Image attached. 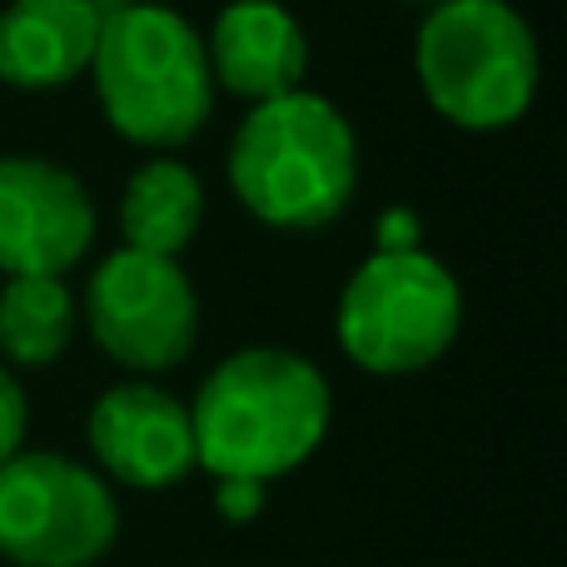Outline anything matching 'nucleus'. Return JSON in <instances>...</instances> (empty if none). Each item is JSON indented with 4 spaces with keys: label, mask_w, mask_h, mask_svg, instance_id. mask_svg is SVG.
I'll use <instances>...</instances> for the list:
<instances>
[{
    "label": "nucleus",
    "mask_w": 567,
    "mask_h": 567,
    "mask_svg": "<svg viewBox=\"0 0 567 567\" xmlns=\"http://www.w3.org/2000/svg\"><path fill=\"white\" fill-rule=\"evenodd\" d=\"M90 80L105 125L125 145L155 155L189 145L209 125L219 95L209 80L205 35L179 10L155 0L105 10Z\"/></svg>",
    "instance_id": "7ed1b4c3"
},
{
    "label": "nucleus",
    "mask_w": 567,
    "mask_h": 567,
    "mask_svg": "<svg viewBox=\"0 0 567 567\" xmlns=\"http://www.w3.org/2000/svg\"><path fill=\"white\" fill-rule=\"evenodd\" d=\"M80 333V299L65 279L16 275L0 284V363L55 369Z\"/></svg>",
    "instance_id": "ddd939ff"
},
{
    "label": "nucleus",
    "mask_w": 567,
    "mask_h": 567,
    "mask_svg": "<svg viewBox=\"0 0 567 567\" xmlns=\"http://www.w3.org/2000/svg\"><path fill=\"white\" fill-rule=\"evenodd\" d=\"M413 70L439 120L468 135H498L538 100V30L513 0H439L413 40Z\"/></svg>",
    "instance_id": "20e7f679"
},
{
    "label": "nucleus",
    "mask_w": 567,
    "mask_h": 567,
    "mask_svg": "<svg viewBox=\"0 0 567 567\" xmlns=\"http://www.w3.org/2000/svg\"><path fill=\"white\" fill-rule=\"evenodd\" d=\"M80 319L115 369L130 379H159L195 353L199 293L179 259L120 245L90 275Z\"/></svg>",
    "instance_id": "0eeeda50"
},
{
    "label": "nucleus",
    "mask_w": 567,
    "mask_h": 567,
    "mask_svg": "<svg viewBox=\"0 0 567 567\" xmlns=\"http://www.w3.org/2000/svg\"><path fill=\"white\" fill-rule=\"evenodd\" d=\"M85 439L95 473L130 493L179 488L199 468L189 403L159 389L155 379H125L90 403Z\"/></svg>",
    "instance_id": "1a4fd4ad"
},
{
    "label": "nucleus",
    "mask_w": 567,
    "mask_h": 567,
    "mask_svg": "<svg viewBox=\"0 0 567 567\" xmlns=\"http://www.w3.org/2000/svg\"><path fill=\"white\" fill-rule=\"evenodd\" d=\"M100 10H115V6H130V0H95Z\"/></svg>",
    "instance_id": "f3484780"
},
{
    "label": "nucleus",
    "mask_w": 567,
    "mask_h": 567,
    "mask_svg": "<svg viewBox=\"0 0 567 567\" xmlns=\"http://www.w3.org/2000/svg\"><path fill=\"white\" fill-rule=\"evenodd\" d=\"M225 175L245 215L284 235H313L359 195V135L333 100L289 90L249 105L229 140Z\"/></svg>",
    "instance_id": "f03ea898"
},
{
    "label": "nucleus",
    "mask_w": 567,
    "mask_h": 567,
    "mask_svg": "<svg viewBox=\"0 0 567 567\" xmlns=\"http://www.w3.org/2000/svg\"><path fill=\"white\" fill-rule=\"evenodd\" d=\"M25 433H30V399L20 389L16 369L0 363V463L25 449Z\"/></svg>",
    "instance_id": "4468645a"
},
{
    "label": "nucleus",
    "mask_w": 567,
    "mask_h": 567,
    "mask_svg": "<svg viewBox=\"0 0 567 567\" xmlns=\"http://www.w3.org/2000/svg\"><path fill=\"white\" fill-rule=\"evenodd\" d=\"M115 543V488L90 463L35 449L0 463V558L10 567H95Z\"/></svg>",
    "instance_id": "423d86ee"
},
{
    "label": "nucleus",
    "mask_w": 567,
    "mask_h": 567,
    "mask_svg": "<svg viewBox=\"0 0 567 567\" xmlns=\"http://www.w3.org/2000/svg\"><path fill=\"white\" fill-rule=\"evenodd\" d=\"M205 229V185L175 155H155L120 189V235L130 249L179 259Z\"/></svg>",
    "instance_id": "f8f14e48"
},
{
    "label": "nucleus",
    "mask_w": 567,
    "mask_h": 567,
    "mask_svg": "<svg viewBox=\"0 0 567 567\" xmlns=\"http://www.w3.org/2000/svg\"><path fill=\"white\" fill-rule=\"evenodd\" d=\"M105 10L95 0H10L0 10V85L50 95L90 75Z\"/></svg>",
    "instance_id": "9b49d317"
},
{
    "label": "nucleus",
    "mask_w": 567,
    "mask_h": 567,
    "mask_svg": "<svg viewBox=\"0 0 567 567\" xmlns=\"http://www.w3.org/2000/svg\"><path fill=\"white\" fill-rule=\"evenodd\" d=\"M215 508L225 523H255L269 508V483H249V478H215Z\"/></svg>",
    "instance_id": "2eb2a0df"
},
{
    "label": "nucleus",
    "mask_w": 567,
    "mask_h": 567,
    "mask_svg": "<svg viewBox=\"0 0 567 567\" xmlns=\"http://www.w3.org/2000/svg\"><path fill=\"white\" fill-rule=\"evenodd\" d=\"M215 90L265 105L275 95L303 90L309 75V35L284 0H229L205 40Z\"/></svg>",
    "instance_id": "9d476101"
},
{
    "label": "nucleus",
    "mask_w": 567,
    "mask_h": 567,
    "mask_svg": "<svg viewBox=\"0 0 567 567\" xmlns=\"http://www.w3.org/2000/svg\"><path fill=\"white\" fill-rule=\"evenodd\" d=\"M95 199L45 155H0V275L65 279L95 245Z\"/></svg>",
    "instance_id": "6e6552de"
},
{
    "label": "nucleus",
    "mask_w": 567,
    "mask_h": 567,
    "mask_svg": "<svg viewBox=\"0 0 567 567\" xmlns=\"http://www.w3.org/2000/svg\"><path fill=\"white\" fill-rule=\"evenodd\" d=\"M458 275L429 249H373L339 289L333 333L353 369L373 379L423 373L458 343Z\"/></svg>",
    "instance_id": "39448f33"
},
{
    "label": "nucleus",
    "mask_w": 567,
    "mask_h": 567,
    "mask_svg": "<svg viewBox=\"0 0 567 567\" xmlns=\"http://www.w3.org/2000/svg\"><path fill=\"white\" fill-rule=\"evenodd\" d=\"M195 458L215 478L275 483L303 468L329 439L333 389L313 359L255 343L205 373L195 403Z\"/></svg>",
    "instance_id": "f257e3e1"
},
{
    "label": "nucleus",
    "mask_w": 567,
    "mask_h": 567,
    "mask_svg": "<svg viewBox=\"0 0 567 567\" xmlns=\"http://www.w3.org/2000/svg\"><path fill=\"white\" fill-rule=\"evenodd\" d=\"M373 239H379V249H423V219L409 205H393L379 215Z\"/></svg>",
    "instance_id": "dca6fc26"
}]
</instances>
